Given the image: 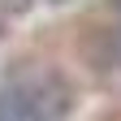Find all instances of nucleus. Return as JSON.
<instances>
[{
	"label": "nucleus",
	"instance_id": "nucleus-2",
	"mask_svg": "<svg viewBox=\"0 0 121 121\" xmlns=\"http://www.w3.org/2000/svg\"><path fill=\"white\" fill-rule=\"evenodd\" d=\"M117 43H121V26H117Z\"/></svg>",
	"mask_w": 121,
	"mask_h": 121
},
{
	"label": "nucleus",
	"instance_id": "nucleus-1",
	"mask_svg": "<svg viewBox=\"0 0 121 121\" xmlns=\"http://www.w3.org/2000/svg\"><path fill=\"white\" fill-rule=\"evenodd\" d=\"M0 121H48V112H43L22 86L4 82L0 86Z\"/></svg>",
	"mask_w": 121,
	"mask_h": 121
}]
</instances>
